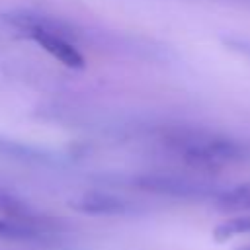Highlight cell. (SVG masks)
Returning <instances> with one entry per match:
<instances>
[{
    "instance_id": "cell-1",
    "label": "cell",
    "mask_w": 250,
    "mask_h": 250,
    "mask_svg": "<svg viewBox=\"0 0 250 250\" xmlns=\"http://www.w3.org/2000/svg\"><path fill=\"white\" fill-rule=\"evenodd\" d=\"M162 148L186 166L213 172L250 160V143L205 127H168L158 135Z\"/></svg>"
},
{
    "instance_id": "cell-2",
    "label": "cell",
    "mask_w": 250,
    "mask_h": 250,
    "mask_svg": "<svg viewBox=\"0 0 250 250\" xmlns=\"http://www.w3.org/2000/svg\"><path fill=\"white\" fill-rule=\"evenodd\" d=\"M2 21L20 37L39 45L61 64L74 70L86 66V59L74 43L72 27L64 20L31 10H14L2 14Z\"/></svg>"
},
{
    "instance_id": "cell-3",
    "label": "cell",
    "mask_w": 250,
    "mask_h": 250,
    "mask_svg": "<svg viewBox=\"0 0 250 250\" xmlns=\"http://www.w3.org/2000/svg\"><path fill=\"white\" fill-rule=\"evenodd\" d=\"M131 184L141 191L178 199H217V195L223 191L217 184L209 180L180 174H141L135 176Z\"/></svg>"
},
{
    "instance_id": "cell-4",
    "label": "cell",
    "mask_w": 250,
    "mask_h": 250,
    "mask_svg": "<svg viewBox=\"0 0 250 250\" xmlns=\"http://www.w3.org/2000/svg\"><path fill=\"white\" fill-rule=\"evenodd\" d=\"M70 207L84 215H96V217H115V215H131L137 213L139 207L135 201L104 193V191H86L70 199Z\"/></svg>"
},
{
    "instance_id": "cell-5",
    "label": "cell",
    "mask_w": 250,
    "mask_h": 250,
    "mask_svg": "<svg viewBox=\"0 0 250 250\" xmlns=\"http://www.w3.org/2000/svg\"><path fill=\"white\" fill-rule=\"evenodd\" d=\"M61 227L53 219L23 221L12 217H0V240L12 242H47L57 238Z\"/></svg>"
},
{
    "instance_id": "cell-6",
    "label": "cell",
    "mask_w": 250,
    "mask_h": 250,
    "mask_svg": "<svg viewBox=\"0 0 250 250\" xmlns=\"http://www.w3.org/2000/svg\"><path fill=\"white\" fill-rule=\"evenodd\" d=\"M215 205L221 211H250V182L223 189L217 195Z\"/></svg>"
},
{
    "instance_id": "cell-7",
    "label": "cell",
    "mask_w": 250,
    "mask_h": 250,
    "mask_svg": "<svg viewBox=\"0 0 250 250\" xmlns=\"http://www.w3.org/2000/svg\"><path fill=\"white\" fill-rule=\"evenodd\" d=\"M240 234H250V215L227 219L221 225H217L213 230V238L217 242H225V240H230Z\"/></svg>"
},
{
    "instance_id": "cell-8",
    "label": "cell",
    "mask_w": 250,
    "mask_h": 250,
    "mask_svg": "<svg viewBox=\"0 0 250 250\" xmlns=\"http://www.w3.org/2000/svg\"><path fill=\"white\" fill-rule=\"evenodd\" d=\"M223 2H232V4H238V6H248L250 8V0H223Z\"/></svg>"
},
{
    "instance_id": "cell-9",
    "label": "cell",
    "mask_w": 250,
    "mask_h": 250,
    "mask_svg": "<svg viewBox=\"0 0 250 250\" xmlns=\"http://www.w3.org/2000/svg\"><path fill=\"white\" fill-rule=\"evenodd\" d=\"M234 250H250V244H244V246H238V248H234Z\"/></svg>"
},
{
    "instance_id": "cell-10",
    "label": "cell",
    "mask_w": 250,
    "mask_h": 250,
    "mask_svg": "<svg viewBox=\"0 0 250 250\" xmlns=\"http://www.w3.org/2000/svg\"><path fill=\"white\" fill-rule=\"evenodd\" d=\"M0 191H2V189H0Z\"/></svg>"
}]
</instances>
